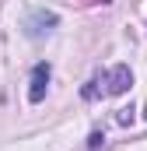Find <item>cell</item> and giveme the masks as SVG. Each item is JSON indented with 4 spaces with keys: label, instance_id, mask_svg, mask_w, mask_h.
<instances>
[{
    "label": "cell",
    "instance_id": "cell-1",
    "mask_svg": "<svg viewBox=\"0 0 147 151\" xmlns=\"http://www.w3.org/2000/svg\"><path fill=\"white\" fill-rule=\"evenodd\" d=\"M98 84H105V95H123L130 84H133V74H130V67H112L109 74H102V77H95Z\"/></svg>",
    "mask_w": 147,
    "mask_h": 151
},
{
    "label": "cell",
    "instance_id": "cell-2",
    "mask_svg": "<svg viewBox=\"0 0 147 151\" xmlns=\"http://www.w3.org/2000/svg\"><path fill=\"white\" fill-rule=\"evenodd\" d=\"M53 25H56V14H49V11H35L28 21H25V32L32 39H39L42 32H53Z\"/></svg>",
    "mask_w": 147,
    "mask_h": 151
},
{
    "label": "cell",
    "instance_id": "cell-3",
    "mask_svg": "<svg viewBox=\"0 0 147 151\" xmlns=\"http://www.w3.org/2000/svg\"><path fill=\"white\" fill-rule=\"evenodd\" d=\"M46 84H49V63H35V70H32V88H28V99H32V102H42V99H46Z\"/></svg>",
    "mask_w": 147,
    "mask_h": 151
}]
</instances>
